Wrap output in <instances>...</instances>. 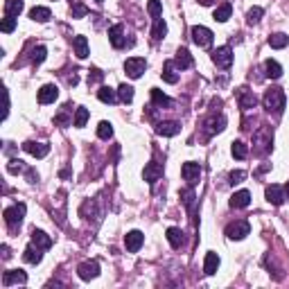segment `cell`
I'll use <instances>...</instances> for the list:
<instances>
[{"label":"cell","instance_id":"obj_1","mask_svg":"<svg viewBox=\"0 0 289 289\" xmlns=\"http://www.w3.org/2000/svg\"><path fill=\"white\" fill-rule=\"evenodd\" d=\"M265 109L269 113H280L285 109V90L283 89H271L265 93Z\"/></svg>","mask_w":289,"mask_h":289},{"label":"cell","instance_id":"obj_2","mask_svg":"<svg viewBox=\"0 0 289 289\" xmlns=\"http://www.w3.org/2000/svg\"><path fill=\"white\" fill-rule=\"evenodd\" d=\"M23 217H25V203H14V206H9L5 210V222L12 230H16L21 226Z\"/></svg>","mask_w":289,"mask_h":289},{"label":"cell","instance_id":"obj_3","mask_svg":"<svg viewBox=\"0 0 289 289\" xmlns=\"http://www.w3.org/2000/svg\"><path fill=\"white\" fill-rule=\"evenodd\" d=\"M190 34H192V41H195L199 47H210L213 45V32L208 30V27H203V25H195Z\"/></svg>","mask_w":289,"mask_h":289},{"label":"cell","instance_id":"obj_4","mask_svg":"<svg viewBox=\"0 0 289 289\" xmlns=\"http://www.w3.org/2000/svg\"><path fill=\"white\" fill-rule=\"evenodd\" d=\"M181 174H183V178L188 181L190 188H195L197 183H199V178H201V167H199V163H192V160L183 163Z\"/></svg>","mask_w":289,"mask_h":289},{"label":"cell","instance_id":"obj_5","mask_svg":"<svg viewBox=\"0 0 289 289\" xmlns=\"http://www.w3.org/2000/svg\"><path fill=\"white\" fill-rule=\"evenodd\" d=\"M248 233H251V226H248V222H244V219L233 222V224L226 226V235H228V240H244Z\"/></svg>","mask_w":289,"mask_h":289},{"label":"cell","instance_id":"obj_6","mask_svg":"<svg viewBox=\"0 0 289 289\" xmlns=\"http://www.w3.org/2000/svg\"><path fill=\"white\" fill-rule=\"evenodd\" d=\"M145 68H147V61L140 59V57H131V59L124 61V72H127L131 79H138V77L145 72Z\"/></svg>","mask_w":289,"mask_h":289},{"label":"cell","instance_id":"obj_7","mask_svg":"<svg viewBox=\"0 0 289 289\" xmlns=\"http://www.w3.org/2000/svg\"><path fill=\"white\" fill-rule=\"evenodd\" d=\"M77 273H79V278H82V280H93V278L100 276V262H97V260L82 262V265H79V269H77Z\"/></svg>","mask_w":289,"mask_h":289},{"label":"cell","instance_id":"obj_8","mask_svg":"<svg viewBox=\"0 0 289 289\" xmlns=\"http://www.w3.org/2000/svg\"><path fill=\"white\" fill-rule=\"evenodd\" d=\"M213 61L219 66V68H230V64H233V50H230L228 45L217 47V50L213 52Z\"/></svg>","mask_w":289,"mask_h":289},{"label":"cell","instance_id":"obj_9","mask_svg":"<svg viewBox=\"0 0 289 289\" xmlns=\"http://www.w3.org/2000/svg\"><path fill=\"white\" fill-rule=\"evenodd\" d=\"M142 242H145V235H142L140 230H131V233H127V235H124V246H127V251H129V253H136V251H140Z\"/></svg>","mask_w":289,"mask_h":289},{"label":"cell","instance_id":"obj_10","mask_svg":"<svg viewBox=\"0 0 289 289\" xmlns=\"http://www.w3.org/2000/svg\"><path fill=\"white\" fill-rule=\"evenodd\" d=\"M57 97H59V89H57L54 84H45V86L39 90V102H41V104H52Z\"/></svg>","mask_w":289,"mask_h":289},{"label":"cell","instance_id":"obj_11","mask_svg":"<svg viewBox=\"0 0 289 289\" xmlns=\"http://www.w3.org/2000/svg\"><path fill=\"white\" fill-rule=\"evenodd\" d=\"M109 41H111L113 47H124L127 45V39H124V27L122 25H113L111 30H109Z\"/></svg>","mask_w":289,"mask_h":289},{"label":"cell","instance_id":"obj_12","mask_svg":"<svg viewBox=\"0 0 289 289\" xmlns=\"http://www.w3.org/2000/svg\"><path fill=\"white\" fill-rule=\"evenodd\" d=\"M16 283H21V285L27 283V273L21 271V269L5 271V276H2V285H5V287H9V285H16Z\"/></svg>","mask_w":289,"mask_h":289},{"label":"cell","instance_id":"obj_13","mask_svg":"<svg viewBox=\"0 0 289 289\" xmlns=\"http://www.w3.org/2000/svg\"><path fill=\"white\" fill-rule=\"evenodd\" d=\"M23 149L27 154H32V156H36V158H43V156H47V152H50V145H45V142H25Z\"/></svg>","mask_w":289,"mask_h":289},{"label":"cell","instance_id":"obj_14","mask_svg":"<svg viewBox=\"0 0 289 289\" xmlns=\"http://www.w3.org/2000/svg\"><path fill=\"white\" fill-rule=\"evenodd\" d=\"M255 142H258V154H265L271 149V131L269 129H260L258 133H255Z\"/></svg>","mask_w":289,"mask_h":289},{"label":"cell","instance_id":"obj_15","mask_svg":"<svg viewBox=\"0 0 289 289\" xmlns=\"http://www.w3.org/2000/svg\"><path fill=\"white\" fill-rule=\"evenodd\" d=\"M267 201L273 203V206H280L285 201V188H280V185H269V188H267Z\"/></svg>","mask_w":289,"mask_h":289},{"label":"cell","instance_id":"obj_16","mask_svg":"<svg viewBox=\"0 0 289 289\" xmlns=\"http://www.w3.org/2000/svg\"><path fill=\"white\" fill-rule=\"evenodd\" d=\"M178 131H181V124L178 122H158L156 124V133L158 136H177Z\"/></svg>","mask_w":289,"mask_h":289},{"label":"cell","instance_id":"obj_17","mask_svg":"<svg viewBox=\"0 0 289 289\" xmlns=\"http://www.w3.org/2000/svg\"><path fill=\"white\" fill-rule=\"evenodd\" d=\"M251 203V192L248 190H240L230 197V208H246Z\"/></svg>","mask_w":289,"mask_h":289},{"label":"cell","instance_id":"obj_18","mask_svg":"<svg viewBox=\"0 0 289 289\" xmlns=\"http://www.w3.org/2000/svg\"><path fill=\"white\" fill-rule=\"evenodd\" d=\"M142 177H145V181H149V183L158 181V178L163 177V167H160L158 163H147V165H145V172H142Z\"/></svg>","mask_w":289,"mask_h":289},{"label":"cell","instance_id":"obj_19","mask_svg":"<svg viewBox=\"0 0 289 289\" xmlns=\"http://www.w3.org/2000/svg\"><path fill=\"white\" fill-rule=\"evenodd\" d=\"M43 248H39L36 244H30V246L25 248V253H23V260L25 262H30V265H39L43 260V253H41Z\"/></svg>","mask_w":289,"mask_h":289},{"label":"cell","instance_id":"obj_20","mask_svg":"<svg viewBox=\"0 0 289 289\" xmlns=\"http://www.w3.org/2000/svg\"><path fill=\"white\" fill-rule=\"evenodd\" d=\"M224 127H226L224 115H213L210 120H206V131L208 133H219V131H224Z\"/></svg>","mask_w":289,"mask_h":289},{"label":"cell","instance_id":"obj_21","mask_svg":"<svg viewBox=\"0 0 289 289\" xmlns=\"http://www.w3.org/2000/svg\"><path fill=\"white\" fill-rule=\"evenodd\" d=\"M32 244H36L39 248H50L52 246V237L45 235L43 230H32Z\"/></svg>","mask_w":289,"mask_h":289},{"label":"cell","instance_id":"obj_22","mask_svg":"<svg viewBox=\"0 0 289 289\" xmlns=\"http://www.w3.org/2000/svg\"><path fill=\"white\" fill-rule=\"evenodd\" d=\"M72 45H75V54L79 59H86V57H89V41H86V36H75V39H72Z\"/></svg>","mask_w":289,"mask_h":289},{"label":"cell","instance_id":"obj_23","mask_svg":"<svg viewBox=\"0 0 289 289\" xmlns=\"http://www.w3.org/2000/svg\"><path fill=\"white\" fill-rule=\"evenodd\" d=\"M30 18H32V21H36V23H45V21L52 18V12H50L47 7H32V9H30Z\"/></svg>","mask_w":289,"mask_h":289},{"label":"cell","instance_id":"obj_24","mask_svg":"<svg viewBox=\"0 0 289 289\" xmlns=\"http://www.w3.org/2000/svg\"><path fill=\"white\" fill-rule=\"evenodd\" d=\"M219 269V255L217 253H206V262H203V271L208 273V276H213V273H217Z\"/></svg>","mask_w":289,"mask_h":289},{"label":"cell","instance_id":"obj_25","mask_svg":"<svg viewBox=\"0 0 289 289\" xmlns=\"http://www.w3.org/2000/svg\"><path fill=\"white\" fill-rule=\"evenodd\" d=\"M255 95L251 93L248 89H240V107L244 109V111H248V109H253L255 107Z\"/></svg>","mask_w":289,"mask_h":289},{"label":"cell","instance_id":"obj_26","mask_svg":"<svg viewBox=\"0 0 289 289\" xmlns=\"http://www.w3.org/2000/svg\"><path fill=\"white\" fill-rule=\"evenodd\" d=\"M174 64H177V68H181V70H185V68H190L192 66V57H190V52L185 50V47H181L177 52V57H174Z\"/></svg>","mask_w":289,"mask_h":289},{"label":"cell","instance_id":"obj_27","mask_svg":"<svg viewBox=\"0 0 289 289\" xmlns=\"http://www.w3.org/2000/svg\"><path fill=\"white\" fill-rule=\"evenodd\" d=\"M163 79H165L167 84H177V82H178L177 64H174V61H167V64L163 66Z\"/></svg>","mask_w":289,"mask_h":289},{"label":"cell","instance_id":"obj_28","mask_svg":"<svg viewBox=\"0 0 289 289\" xmlns=\"http://www.w3.org/2000/svg\"><path fill=\"white\" fill-rule=\"evenodd\" d=\"M230 12H233V7H230V2H222V5L215 9V14H213V18L215 21H219V23H226L230 18Z\"/></svg>","mask_w":289,"mask_h":289},{"label":"cell","instance_id":"obj_29","mask_svg":"<svg viewBox=\"0 0 289 289\" xmlns=\"http://www.w3.org/2000/svg\"><path fill=\"white\" fill-rule=\"evenodd\" d=\"M265 70H267V77H271V79H280V77H283V68H280V64L273 61V59L265 61Z\"/></svg>","mask_w":289,"mask_h":289},{"label":"cell","instance_id":"obj_30","mask_svg":"<svg viewBox=\"0 0 289 289\" xmlns=\"http://www.w3.org/2000/svg\"><path fill=\"white\" fill-rule=\"evenodd\" d=\"M23 12V0H5V14L7 16H16Z\"/></svg>","mask_w":289,"mask_h":289},{"label":"cell","instance_id":"obj_31","mask_svg":"<svg viewBox=\"0 0 289 289\" xmlns=\"http://www.w3.org/2000/svg\"><path fill=\"white\" fill-rule=\"evenodd\" d=\"M167 242L174 248H181L183 244V230L181 228H167Z\"/></svg>","mask_w":289,"mask_h":289},{"label":"cell","instance_id":"obj_32","mask_svg":"<svg viewBox=\"0 0 289 289\" xmlns=\"http://www.w3.org/2000/svg\"><path fill=\"white\" fill-rule=\"evenodd\" d=\"M167 34V25L163 18H156V23H154V30H152V36H154V41H160V39H165Z\"/></svg>","mask_w":289,"mask_h":289},{"label":"cell","instance_id":"obj_33","mask_svg":"<svg viewBox=\"0 0 289 289\" xmlns=\"http://www.w3.org/2000/svg\"><path fill=\"white\" fill-rule=\"evenodd\" d=\"M97 97H100L104 104H113V102L118 100V93L113 89H109V86H102V89L97 90Z\"/></svg>","mask_w":289,"mask_h":289},{"label":"cell","instance_id":"obj_34","mask_svg":"<svg viewBox=\"0 0 289 289\" xmlns=\"http://www.w3.org/2000/svg\"><path fill=\"white\" fill-rule=\"evenodd\" d=\"M230 152H233V156L235 158H240V160H244L248 156V147H246V142H242V140H235L233 142V147H230Z\"/></svg>","mask_w":289,"mask_h":289},{"label":"cell","instance_id":"obj_35","mask_svg":"<svg viewBox=\"0 0 289 289\" xmlns=\"http://www.w3.org/2000/svg\"><path fill=\"white\" fill-rule=\"evenodd\" d=\"M152 100H154L156 107H170V104H172L170 97H167L163 90H158V89H152Z\"/></svg>","mask_w":289,"mask_h":289},{"label":"cell","instance_id":"obj_36","mask_svg":"<svg viewBox=\"0 0 289 289\" xmlns=\"http://www.w3.org/2000/svg\"><path fill=\"white\" fill-rule=\"evenodd\" d=\"M289 43V36L283 34V32H278V34H271L269 36V45L276 47V50H280V47H285Z\"/></svg>","mask_w":289,"mask_h":289},{"label":"cell","instance_id":"obj_37","mask_svg":"<svg viewBox=\"0 0 289 289\" xmlns=\"http://www.w3.org/2000/svg\"><path fill=\"white\" fill-rule=\"evenodd\" d=\"M86 122H89V109H84V107H79L75 111V127H86Z\"/></svg>","mask_w":289,"mask_h":289},{"label":"cell","instance_id":"obj_38","mask_svg":"<svg viewBox=\"0 0 289 289\" xmlns=\"http://www.w3.org/2000/svg\"><path fill=\"white\" fill-rule=\"evenodd\" d=\"M118 97L124 102V104H129V102L133 100V89H131V86H127V84H122V86L118 89Z\"/></svg>","mask_w":289,"mask_h":289},{"label":"cell","instance_id":"obj_39","mask_svg":"<svg viewBox=\"0 0 289 289\" xmlns=\"http://www.w3.org/2000/svg\"><path fill=\"white\" fill-rule=\"evenodd\" d=\"M0 30L5 32V34H9V32L16 30V16H7V14H5L2 23H0Z\"/></svg>","mask_w":289,"mask_h":289},{"label":"cell","instance_id":"obj_40","mask_svg":"<svg viewBox=\"0 0 289 289\" xmlns=\"http://www.w3.org/2000/svg\"><path fill=\"white\" fill-rule=\"evenodd\" d=\"M97 136H100L102 140H109V138L113 136V127H111V122H100V127H97Z\"/></svg>","mask_w":289,"mask_h":289},{"label":"cell","instance_id":"obj_41","mask_svg":"<svg viewBox=\"0 0 289 289\" xmlns=\"http://www.w3.org/2000/svg\"><path fill=\"white\" fill-rule=\"evenodd\" d=\"M45 54H47L45 47H43V45H36L34 50H32V57H30L32 64H41V61L45 59Z\"/></svg>","mask_w":289,"mask_h":289},{"label":"cell","instance_id":"obj_42","mask_svg":"<svg viewBox=\"0 0 289 289\" xmlns=\"http://www.w3.org/2000/svg\"><path fill=\"white\" fill-rule=\"evenodd\" d=\"M147 12L152 14L154 18H160V14H163V7H160V0H149V2H147Z\"/></svg>","mask_w":289,"mask_h":289},{"label":"cell","instance_id":"obj_43","mask_svg":"<svg viewBox=\"0 0 289 289\" xmlns=\"http://www.w3.org/2000/svg\"><path fill=\"white\" fill-rule=\"evenodd\" d=\"M7 172H9V174H18V172H25L23 160L12 158V160H9V163H7Z\"/></svg>","mask_w":289,"mask_h":289},{"label":"cell","instance_id":"obj_44","mask_svg":"<svg viewBox=\"0 0 289 289\" xmlns=\"http://www.w3.org/2000/svg\"><path fill=\"white\" fill-rule=\"evenodd\" d=\"M260 18H262V7H253V9H248V14H246L248 25H255Z\"/></svg>","mask_w":289,"mask_h":289},{"label":"cell","instance_id":"obj_45","mask_svg":"<svg viewBox=\"0 0 289 289\" xmlns=\"http://www.w3.org/2000/svg\"><path fill=\"white\" fill-rule=\"evenodd\" d=\"M181 197H183V203H185L188 208L195 206V192H192V190H183Z\"/></svg>","mask_w":289,"mask_h":289},{"label":"cell","instance_id":"obj_46","mask_svg":"<svg viewBox=\"0 0 289 289\" xmlns=\"http://www.w3.org/2000/svg\"><path fill=\"white\" fill-rule=\"evenodd\" d=\"M86 14H89V9H86L84 5H79V2H77V5H72V18H84Z\"/></svg>","mask_w":289,"mask_h":289},{"label":"cell","instance_id":"obj_47","mask_svg":"<svg viewBox=\"0 0 289 289\" xmlns=\"http://www.w3.org/2000/svg\"><path fill=\"white\" fill-rule=\"evenodd\" d=\"M246 177V174H244L242 170H235V172H230V183H233V185H235V183H242V178Z\"/></svg>","mask_w":289,"mask_h":289},{"label":"cell","instance_id":"obj_48","mask_svg":"<svg viewBox=\"0 0 289 289\" xmlns=\"http://www.w3.org/2000/svg\"><path fill=\"white\" fill-rule=\"evenodd\" d=\"M100 79H102V72L100 70H93V75H89V84L100 82Z\"/></svg>","mask_w":289,"mask_h":289},{"label":"cell","instance_id":"obj_49","mask_svg":"<svg viewBox=\"0 0 289 289\" xmlns=\"http://www.w3.org/2000/svg\"><path fill=\"white\" fill-rule=\"evenodd\" d=\"M2 258H9V246H2Z\"/></svg>","mask_w":289,"mask_h":289},{"label":"cell","instance_id":"obj_50","mask_svg":"<svg viewBox=\"0 0 289 289\" xmlns=\"http://www.w3.org/2000/svg\"><path fill=\"white\" fill-rule=\"evenodd\" d=\"M285 199H289V181H287V185H285Z\"/></svg>","mask_w":289,"mask_h":289},{"label":"cell","instance_id":"obj_51","mask_svg":"<svg viewBox=\"0 0 289 289\" xmlns=\"http://www.w3.org/2000/svg\"><path fill=\"white\" fill-rule=\"evenodd\" d=\"M201 5H210V2H213V0H199Z\"/></svg>","mask_w":289,"mask_h":289},{"label":"cell","instance_id":"obj_52","mask_svg":"<svg viewBox=\"0 0 289 289\" xmlns=\"http://www.w3.org/2000/svg\"><path fill=\"white\" fill-rule=\"evenodd\" d=\"M95 2H104V0H95Z\"/></svg>","mask_w":289,"mask_h":289}]
</instances>
